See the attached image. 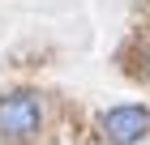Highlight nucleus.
Here are the masks:
<instances>
[{"mask_svg":"<svg viewBox=\"0 0 150 145\" xmlns=\"http://www.w3.org/2000/svg\"><path fill=\"white\" fill-rule=\"evenodd\" d=\"M150 132V111L146 107H116V111H107L103 115V137L112 145H133V141H142V137Z\"/></svg>","mask_w":150,"mask_h":145,"instance_id":"nucleus-2","label":"nucleus"},{"mask_svg":"<svg viewBox=\"0 0 150 145\" xmlns=\"http://www.w3.org/2000/svg\"><path fill=\"white\" fill-rule=\"evenodd\" d=\"M146 77H150V47H146Z\"/></svg>","mask_w":150,"mask_h":145,"instance_id":"nucleus-3","label":"nucleus"},{"mask_svg":"<svg viewBox=\"0 0 150 145\" xmlns=\"http://www.w3.org/2000/svg\"><path fill=\"white\" fill-rule=\"evenodd\" d=\"M39 132V102L30 94H4L0 98V137H35Z\"/></svg>","mask_w":150,"mask_h":145,"instance_id":"nucleus-1","label":"nucleus"}]
</instances>
